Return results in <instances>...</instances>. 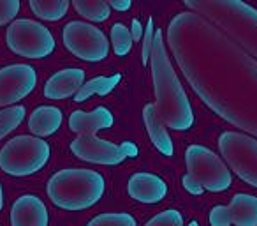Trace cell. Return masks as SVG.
<instances>
[{
	"label": "cell",
	"mask_w": 257,
	"mask_h": 226,
	"mask_svg": "<svg viewBox=\"0 0 257 226\" xmlns=\"http://www.w3.org/2000/svg\"><path fill=\"white\" fill-rule=\"evenodd\" d=\"M168 43L194 92L234 127L257 136V60L197 13L169 22Z\"/></svg>",
	"instance_id": "cell-1"
},
{
	"label": "cell",
	"mask_w": 257,
	"mask_h": 226,
	"mask_svg": "<svg viewBox=\"0 0 257 226\" xmlns=\"http://www.w3.org/2000/svg\"><path fill=\"white\" fill-rule=\"evenodd\" d=\"M152 78L155 90V108L168 127L175 131H189L194 126V110L190 101L176 76L168 50L164 44L162 30H155L150 53Z\"/></svg>",
	"instance_id": "cell-2"
},
{
	"label": "cell",
	"mask_w": 257,
	"mask_h": 226,
	"mask_svg": "<svg viewBox=\"0 0 257 226\" xmlns=\"http://www.w3.org/2000/svg\"><path fill=\"white\" fill-rule=\"evenodd\" d=\"M187 8L220 29L257 58V9L243 0H183Z\"/></svg>",
	"instance_id": "cell-3"
},
{
	"label": "cell",
	"mask_w": 257,
	"mask_h": 226,
	"mask_svg": "<svg viewBox=\"0 0 257 226\" xmlns=\"http://www.w3.org/2000/svg\"><path fill=\"white\" fill-rule=\"evenodd\" d=\"M106 180L99 172L83 168L60 170L48 180V196L64 210H85L102 198Z\"/></svg>",
	"instance_id": "cell-4"
},
{
	"label": "cell",
	"mask_w": 257,
	"mask_h": 226,
	"mask_svg": "<svg viewBox=\"0 0 257 226\" xmlns=\"http://www.w3.org/2000/svg\"><path fill=\"white\" fill-rule=\"evenodd\" d=\"M51 148L48 141L39 136L22 134L2 147L0 150V168L13 177H29L41 172L48 165Z\"/></svg>",
	"instance_id": "cell-5"
},
{
	"label": "cell",
	"mask_w": 257,
	"mask_h": 226,
	"mask_svg": "<svg viewBox=\"0 0 257 226\" xmlns=\"http://www.w3.org/2000/svg\"><path fill=\"white\" fill-rule=\"evenodd\" d=\"M6 39L13 53L25 58H44L55 51L53 34L34 20L11 22Z\"/></svg>",
	"instance_id": "cell-6"
},
{
	"label": "cell",
	"mask_w": 257,
	"mask_h": 226,
	"mask_svg": "<svg viewBox=\"0 0 257 226\" xmlns=\"http://www.w3.org/2000/svg\"><path fill=\"white\" fill-rule=\"evenodd\" d=\"M218 148L229 168L241 180L257 187V140L248 134L227 131L218 138Z\"/></svg>",
	"instance_id": "cell-7"
},
{
	"label": "cell",
	"mask_w": 257,
	"mask_h": 226,
	"mask_svg": "<svg viewBox=\"0 0 257 226\" xmlns=\"http://www.w3.org/2000/svg\"><path fill=\"white\" fill-rule=\"evenodd\" d=\"M187 170L206 191L222 193L232 184V175L225 163L213 150L203 145H190L185 152Z\"/></svg>",
	"instance_id": "cell-8"
},
{
	"label": "cell",
	"mask_w": 257,
	"mask_h": 226,
	"mask_svg": "<svg viewBox=\"0 0 257 226\" xmlns=\"http://www.w3.org/2000/svg\"><path fill=\"white\" fill-rule=\"evenodd\" d=\"M64 44L74 57L100 62L109 53V41L97 27L86 22H71L64 27Z\"/></svg>",
	"instance_id": "cell-9"
},
{
	"label": "cell",
	"mask_w": 257,
	"mask_h": 226,
	"mask_svg": "<svg viewBox=\"0 0 257 226\" xmlns=\"http://www.w3.org/2000/svg\"><path fill=\"white\" fill-rule=\"evenodd\" d=\"M71 152L78 159L93 165H120L127 158H136L138 147L134 143L114 145L102 138H97L95 134H79L71 143Z\"/></svg>",
	"instance_id": "cell-10"
},
{
	"label": "cell",
	"mask_w": 257,
	"mask_h": 226,
	"mask_svg": "<svg viewBox=\"0 0 257 226\" xmlns=\"http://www.w3.org/2000/svg\"><path fill=\"white\" fill-rule=\"evenodd\" d=\"M37 85V72L29 64H13L0 69V106L25 99Z\"/></svg>",
	"instance_id": "cell-11"
},
{
	"label": "cell",
	"mask_w": 257,
	"mask_h": 226,
	"mask_svg": "<svg viewBox=\"0 0 257 226\" xmlns=\"http://www.w3.org/2000/svg\"><path fill=\"white\" fill-rule=\"evenodd\" d=\"M50 214L41 198L23 194L11 207V226H48Z\"/></svg>",
	"instance_id": "cell-12"
},
{
	"label": "cell",
	"mask_w": 257,
	"mask_h": 226,
	"mask_svg": "<svg viewBox=\"0 0 257 226\" xmlns=\"http://www.w3.org/2000/svg\"><path fill=\"white\" fill-rule=\"evenodd\" d=\"M127 193L141 203H159L168 194V184L154 173H134L127 182Z\"/></svg>",
	"instance_id": "cell-13"
},
{
	"label": "cell",
	"mask_w": 257,
	"mask_h": 226,
	"mask_svg": "<svg viewBox=\"0 0 257 226\" xmlns=\"http://www.w3.org/2000/svg\"><path fill=\"white\" fill-rule=\"evenodd\" d=\"M85 83V71L83 69H62L55 72L44 85V97L46 99H67L76 96L79 89Z\"/></svg>",
	"instance_id": "cell-14"
},
{
	"label": "cell",
	"mask_w": 257,
	"mask_h": 226,
	"mask_svg": "<svg viewBox=\"0 0 257 226\" xmlns=\"http://www.w3.org/2000/svg\"><path fill=\"white\" fill-rule=\"evenodd\" d=\"M114 124V117L107 108L99 106L93 111L76 110L69 117V127L78 134H95L102 129H109Z\"/></svg>",
	"instance_id": "cell-15"
},
{
	"label": "cell",
	"mask_w": 257,
	"mask_h": 226,
	"mask_svg": "<svg viewBox=\"0 0 257 226\" xmlns=\"http://www.w3.org/2000/svg\"><path fill=\"white\" fill-rule=\"evenodd\" d=\"M143 120H145V126H147V131L150 134V140L152 143L157 147V150L164 156H173L175 154V147H173V140L169 136L168 129H166V124L164 120L161 119L159 115L157 108L155 104H147L143 110Z\"/></svg>",
	"instance_id": "cell-16"
},
{
	"label": "cell",
	"mask_w": 257,
	"mask_h": 226,
	"mask_svg": "<svg viewBox=\"0 0 257 226\" xmlns=\"http://www.w3.org/2000/svg\"><path fill=\"white\" fill-rule=\"evenodd\" d=\"M64 115L55 106H39L32 111L29 119V129L39 138H46L55 134L62 126Z\"/></svg>",
	"instance_id": "cell-17"
},
{
	"label": "cell",
	"mask_w": 257,
	"mask_h": 226,
	"mask_svg": "<svg viewBox=\"0 0 257 226\" xmlns=\"http://www.w3.org/2000/svg\"><path fill=\"white\" fill-rule=\"evenodd\" d=\"M227 207L234 226H257V196L238 193Z\"/></svg>",
	"instance_id": "cell-18"
},
{
	"label": "cell",
	"mask_w": 257,
	"mask_h": 226,
	"mask_svg": "<svg viewBox=\"0 0 257 226\" xmlns=\"http://www.w3.org/2000/svg\"><path fill=\"white\" fill-rule=\"evenodd\" d=\"M120 80H121L120 74L97 76V78L83 83L81 89L76 92L74 101H76V103H83V101H86L88 97H92V96H106V94H109L111 90H113L114 87L120 83Z\"/></svg>",
	"instance_id": "cell-19"
},
{
	"label": "cell",
	"mask_w": 257,
	"mask_h": 226,
	"mask_svg": "<svg viewBox=\"0 0 257 226\" xmlns=\"http://www.w3.org/2000/svg\"><path fill=\"white\" fill-rule=\"evenodd\" d=\"M30 9L44 22H58L69 11V0H29Z\"/></svg>",
	"instance_id": "cell-20"
},
{
	"label": "cell",
	"mask_w": 257,
	"mask_h": 226,
	"mask_svg": "<svg viewBox=\"0 0 257 226\" xmlns=\"http://www.w3.org/2000/svg\"><path fill=\"white\" fill-rule=\"evenodd\" d=\"M74 9L90 22H106L111 16V6L107 0H72Z\"/></svg>",
	"instance_id": "cell-21"
},
{
	"label": "cell",
	"mask_w": 257,
	"mask_h": 226,
	"mask_svg": "<svg viewBox=\"0 0 257 226\" xmlns=\"http://www.w3.org/2000/svg\"><path fill=\"white\" fill-rule=\"evenodd\" d=\"M133 32L123 25V23H114L111 27V46H113L114 55L123 57L133 50Z\"/></svg>",
	"instance_id": "cell-22"
},
{
	"label": "cell",
	"mask_w": 257,
	"mask_h": 226,
	"mask_svg": "<svg viewBox=\"0 0 257 226\" xmlns=\"http://www.w3.org/2000/svg\"><path fill=\"white\" fill-rule=\"evenodd\" d=\"M25 113L27 110L23 106H9L0 111V140L20 127L25 119Z\"/></svg>",
	"instance_id": "cell-23"
},
{
	"label": "cell",
	"mask_w": 257,
	"mask_h": 226,
	"mask_svg": "<svg viewBox=\"0 0 257 226\" xmlns=\"http://www.w3.org/2000/svg\"><path fill=\"white\" fill-rule=\"evenodd\" d=\"M86 226H138L134 215L125 212H114V214H100L93 217Z\"/></svg>",
	"instance_id": "cell-24"
},
{
	"label": "cell",
	"mask_w": 257,
	"mask_h": 226,
	"mask_svg": "<svg viewBox=\"0 0 257 226\" xmlns=\"http://www.w3.org/2000/svg\"><path fill=\"white\" fill-rule=\"evenodd\" d=\"M145 226H183V217L178 210L169 208L152 217Z\"/></svg>",
	"instance_id": "cell-25"
},
{
	"label": "cell",
	"mask_w": 257,
	"mask_h": 226,
	"mask_svg": "<svg viewBox=\"0 0 257 226\" xmlns=\"http://www.w3.org/2000/svg\"><path fill=\"white\" fill-rule=\"evenodd\" d=\"M20 13V0H0V27L15 22Z\"/></svg>",
	"instance_id": "cell-26"
},
{
	"label": "cell",
	"mask_w": 257,
	"mask_h": 226,
	"mask_svg": "<svg viewBox=\"0 0 257 226\" xmlns=\"http://www.w3.org/2000/svg\"><path fill=\"white\" fill-rule=\"evenodd\" d=\"M210 224L211 226H231V212L225 205H217L210 210Z\"/></svg>",
	"instance_id": "cell-27"
},
{
	"label": "cell",
	"mask_w": 257,
	"mask_h": 226,
	"mask_svg": "<svg viewBox=\"0 0 257 226\" xmlns=\"http://www.w3.org/2000/svg\"><path fill=\"white\" fill-rule=\"evenodd\" d=\"M154 36H155V30H154V20H148L147 23V29L143 32V51H141V58H143V64L150 62V53H152V44H154Z\"/></svg>",
	"instance_id": "cell-28"
},
{
	"label": "cell",
	"mask_w": 257,
	"mask_h": 226,
	"mask_svg": "<svg viewBox=\"0 0 257 226\" xmlns=\"http://www.w3.org/2000/svg\"><path fill=\"white\" fill-rule=\"evenodd\" d=\"M182 184H183V187H185V191H189L190 194H201L204 191V187L199 184V180L194 179V177L190 175V173H187V175L183 177Z\"/></svg>",
	"instance_id": "cell-29"
},
{
	"label": "cell",
	"mask_w": 257,
	"mask_h": 226,
	"mask_svg": "<svg viewBox=\"0 0 257 226\" xmlns=\"http://www.w3.org/2000/svg\"><path fill=\"white\" fill-rule=\"evenodd\" d=\"M107 4L111 6L113 9H116V11H128L131 9V6H133V0H107Z\"/></svg>",
	"instance_id": "cell-30"
},
{
	"label": "cell",
	"mask_w": 257,
	"mask_h": 226,
	"mask_svg": "<svg viewBox=\"0 0 257 226\" xmlns=\"http://www.w3.org/2000/svg\"><path fill=\"white\" fill-rule=\"evenodd\" d=\"M131 32H133L134 41H140L141 37H143V27H141V23L138 22V20H133V29H131Z\"/></svg>",
	"instance_id": "cell-31"
},
{
	"label": "cell",
	"mask_w": 257,
	"mask_h": 226,
	"mask_svg": "<svg viewBox=\"0 0 257 226\" xmlns=\"http://www.w3.org/2000/svg\"><path fill=\"white\" fill-rule=\"evenodd\" d=\"M4 208V191H2V184H0V212Z\"/></svg>",
	"instance_id": "cell-32"
},
{
	"label": "cell",
	"mask_w": 257,
	"mask_h": 226,
	"mask_svg": "<svg viewBox=\"0 0 257 226\" xmlns=\"http://www.w3.org/2000/svg\"><path fill=\"white\" fill-rule=\"evenodd\" d=\"M187 226H199V222H197V221H190Z\"/></svg>",
	"instance_id": "cell-33"
}]
</instances>
